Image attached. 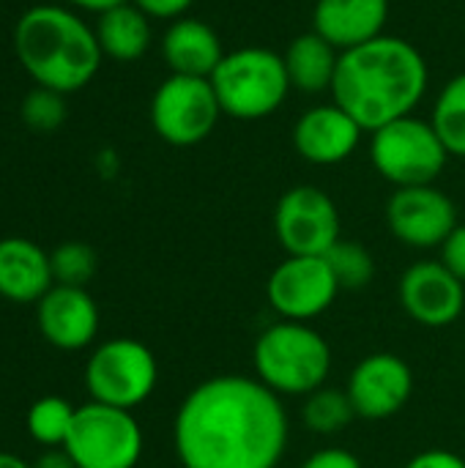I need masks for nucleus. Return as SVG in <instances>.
Here are the masks:
<instances>
[{"label":"nucleus","mask_w":465,"mask_h":468,"mask_svg":"<svg viewBox=\"0 0 465 468\" xmlns=\"http://www.w3.org/2000/svg\"><path fill=\"white\" fill-rule=\"evenodd\" d=\"M49 263L55 285L85 288L99 269V255L85 241H63L49 252Z\"/></svg>","instance_id":"26"},{"label":"nucleus","mask_w":465,"mask_h":468,"mask_svg":"<svg viewBox=\"0 0 465 468\" xmlns=\"http://www.w3.org/2000/svg\"><path fill=\"white\" fill-rule=\"evenodd\" d=\"M99 307L85 288L52 285L36 304L41 337L60 351H82L99 335Z\"/></svg>","instance_id":"15"},{"label":"nucleus","mask_w":465,"mask_h":468,"mask_svg":"<svg viewBox=\"0 0 465 468\" xmlns=\"http://www.w3.org/2000/svg\"><path fill=\"white\" fill-rule=\"evenodd\" d=\"M370 159L373 167L389 184H395V189H403L436 184L449 162V151L444 148L430 121L403 115L373 132Z\"/></svg>","instance_id":"6"},{"label":"nucleus","mask_w":465,"mask_h":468,"mask_svg":"<svg viewBox=\"0 0 465 468\" xmlns=\"http://www.w3.org/2000/svg\"><path fill=\"white\" fill-rule=\"evenodd\" d=\"M162 58L170 74L211 80V74L225 58V47L219 33L208 22L181 16L170 22V27L162 36Z\"/></svg>","instance_id":"19"},{"label":"nucleus","mask_w":465,"mask_h":468,"mask_svg":"<svg viewBox=\"0 0 465 468\" xmlns=\"http://www.w3.org/2000/svg\"><path fill=\"white\" fill-rule=\"evenodd\" d=\"M430 123L449 156H465V71L441 88Z\"/></svg>","instance_id":"23"},{"label":"nucleus","mask_w":465,"mask_h":468,"mask_svg":"<svg viewBox=\"0 0 465 468\" xmlns=\"http://www.w3.org/2000/svg\"><path fill=\"white\" fill-rule=\"evenodd\" d=\"M299 468H365L362 461L348 452V450H340V447H329V450H318L312 452L304 463Z\"/></svg>","instance_id":"30"},{"label":"nucleus","mask_w":465,"mask_h":468,"mask_svg":"<svg viewBox=\"0 0 465 468\" xmlns=\"http://www.w3.org/2000/svg\"><path fill=\"white\" fill-rule=\"evenodd\" d=\"M93 30H96L104 58H112L118 63L140 60L151 49V41H153L151 16L140 11L134 3H123L118 8L99 14Z\"/></svg>","instance_id":"21"},{"label":"nucleus","mask_w":465,"mask_h":468,"mask_svg":"<svg viewBox=\"0 0 465 468\" xmlns=\"http://www.w3.org/2000/svg\"><path fill=\"white\" fill-rule=\"evenodd\" d=\"M74 414H77V406H71L66 398H58V395L38 398L27 409V417H25L27 436L47 450L63 447L74 425Z\"/></svg>","instance_id":"24"},{"label":"nucleus","mask_w":465,"mask_h":468,"mask_svg":"<svg viewBox=\"0 0 465 468\" xmlns=\"http://www.w3.org/2000/svg\"><path fill=\"white\" fill-rule=\"evenodd\" d=\"M173 444L184 468H277L288 414L260 378L214 376L178 406Z\"/></svg>","instance_id":"1"},{"label":"nucleus","mask_w":465,"mask_h":468,"mask_svg":"<svg viewBox=\"0 0 465 468\" xmlns=\"http://www.w3.org/2000/svg\"><path fill=\"white\" fill-rule=\"evenodd\" d=\"M323 261L329 263L340 291H362L373 282L375 277V258L370 255V250L359 241H348L340 239L326 255Z\"/></svg>","instance_id":"25"},{"label":"nucleus","mask_w":465,"mask_h":468,"mask_svg":"<svg viewBox=\"0 0 465 468\" xmlns=\"http://www.w3.org/2000/svg\"><path fill=\"white\" fill-rule=\"evenodd\" d=\"M159 381L153 351L134 337H112L96 346L85 365V387L90 400L134 411L143 406Z\"/></svg>","instance_id":"7"},{"label":"nucleus","mask_w":465,"mask_h":468,"mask_svg":"<svg viewBox=\"0 0 465 468\" xmlns=\"http://www.w3.org/2000/svg\"><path fill=\"white\" fill-rule=\"evenodd\" d=\"M222 118L211 80L170 74L151 99L153 132L175 148H192L211 137Z\"/></svg>","instance_id":"9"},{"label":"nucleus","mask_w":465,"mask_h":468,"mask_svg":"<svg viewBox=\"0 0 465 468\" xmlns=\"http://www.w3.org/2000/svg\"><path fill=\"white\" fill-rule=\"evenodd\" d=\"M389 0H315L312 30L345 52L384 36Z\"/></svg>","instance_id":"17"},{"label":"nucleus","mask_w":465,"mask_h":468,"mask_svg":"<svg viewBox=\"0 0 465 468\" xmlns=\"http://www.w3.org/2000/svg\"><path fill=\"white\" fill-rule=\"evenodd\" d=\"M252 365L271 392L307 398L329 381L332 346L310 324L280 321L255 340Z\"/></svg>","instance_id":"4"},{"label":"nucleus","mask_w":465,"mask_h":468,"mask_svg":"<svg viewBox=\"0 0 465 468\" xmlns=\"http://www.w3.org/2000/svg\"><path fill=\"white\" fill-rule=\"evenodd\" d=\"M211 85L222 115L236 121H260L274 115L293 90L282 55L266 47H238L225 52L222 63L211 74Z\"/></svg>","instance_id":"5"},{"label":"nucleus","mask_w":465,"mask_h":468,"mask_svg":"<svg viewBox=\"0 0 465 468\" xmlns=\"http://www.w3.org/2000/svg\"><path fill=\"white\" fill-rule=\"evenodd\" d=\"M337 203L318 186L301 184L277 200L274 233L285 255H326L340 236Z\"/></svg>","instance_id":"10"},{"label":"nucleus","mask_w":465,"mask_h":468,"mask_svg":"<svg viewBox=\"0 0 465 468\" xmlns=\"http://www.w3.org/2000/svg\"><path fill=\"white\" fill-rule=\"evenodd\" d=\"M430 85L425 55L400 36H378L340 52L332 101L343 107L365 132L414 115Z\"/></svg>","instance_id":"2"},{"label":"nucleus","mask_w":465,"mask_h":468,"mask_svg":"<svg viewBox=\"0 0 465 468\" xmlns=\"http://www.w3.org/2000/svg\"><path fill=\"white\" fill-rule=\"evenodd\" d=\"M63 450L79 468H134L145 439L132 411L90 400L77 406Z\"/></svg>","instance_id":"8"},{"label":"nucleus","mask_w":465,"mask_h":468,"mask_svg":"<svg viewBox=\"0 0 465 468\" xmlns=\"http://www.w3.org/2000/svg\"><path fill=\"white\" fill-rule=\"evenodd\" d=\"M345 392L362 420H389L414 395V373L397 354L378 351L365 356L348 376Z\"/></svg>","instance_id":"13"},{"label":"nucleus","mask_w":465,"mask_h":468,"mask_svg":"<svg viewBox=\"0 0 465 468\" xmlns=\"http://www.w3.org/2000/svg\"><path fill=\"white\" fill-rule=\"evenodd\" d=\"M365 129L334 101L310 107L293 123V148L310 165H340L362 143Z\"/></svg>","instance_id":"16"},{"label":"nucleus","mask_w":465,"mask_h":468,"mask_svg":"<svg viewBox=\"0 0 465 468\" xmlns=\"http://www.w3.org/2000/svg\"><path fill=\"white\" fill-rule=\"evenodd\" d=\"M389 233L414 250H433L447 241V236L460 225L455 200L436 184L403 186L386 203Z\"/></svg>","instance_id":"12"},{"label":"nucleus","mask_w":465,"mask_h":468,"mask_svg":"<svg viewBox=\"0 0 465 468\" xmlns=\"http://www.w3.org/2000/svg\"><path fill=\"white\" fill-rule=\"evenodd\" d=\"M0 468H33L27 461H22L19 455L11 452H0Z\"/></svg>","instance_id":"34"},{"label":"nucleus","mask_w":465,"mask_h":468,"mask_svg":"<svg viewBox=\"0 0 465 468\" xmlns=\"http://www.w3.org/2000/svg\"><path fill=\"white\" fill-rule=\"evenodd\" d=\"M74 8H82V11H90V14H104L110 8H118L123 3H132V0H69Z\"/></svg>","instance_id":"33"},{"label":"nucleus","mask_w":465,"mask_h":468,"mask_svg":"<svg viewBox=\"0 0 465 468\" xmlns=\"http://www.w3.org/2000/svg\"><path fill=\"white\" fill-rule=\"evenodd\" d=\"M33 468H79L74 463V458L63 450V447H55V450H44L33 463Z\"/></svg>","instance_id":"32"},{"label":"nucleus","mask_w":465,"mask_h":468,"mask_svg":"<svg viewBox=\"0 0 465 468\" xmlns=\"http://www.w3.org/2000/svg\"><path fill=\"white\" fill-rule=\"evenodd\" d=\"M406 315L428 329L452 326L465 310V285L441 261L411 263L397 288Z\"/></svg>","instance_id":"14"},{"label":"nucleus","mask_w":465,"mask_h":468,"mask_svg":"<svg viewBox=\"0 0 465 468\" xmlns=\"http://www.w3.org/2000/svg\"><path fill=\"white\" fill-rule=\"evenodd\" d=\"M285 71L291 80V88L299 93H326L334 85V74L340 66V49H334L323 36L315 30L296 36L288 49L282 52Z\"/></svg>","instance_id":"20"},{"label":"nucleus","mask_w":465,"mask_h":468,"mask_svg":"<svg viewBox=\"0 0 465 468\" xmlns=\"http://www.w3.org/2000/svg\"><path fill=\"white\" fill-rule=\"evenodd\" d=\"M406 468H465V461L458 452L449 450H425L419 455H414Z\"/></svg>","instance_id":"31"},{"label":"nucleus","mask_w":465,"mask_h":468,"mask_svg":"<svg viewBox=\"0 0 465 468\" xmlns=\"http://www.w3.org/2000/svg\"><path fill=\"white\" fill-rule=\"evenodd\" d=\"M55 285L49 252L22 236L0 239V296L14 304H38Z\"/></svg>","instance_id":"18"},{"label":"nucleus","mask_w":465,"mask_h":468,"mask_svg":"<svg viewBox=\"0 0 465 468\" xmlns=\"http://www.w3.org/2000/svg\"><path fill=\"white\" fill-rule=\"evenodd\" d=\"M356 420V409L345 389L321 387L310 392L301 403V422L318 436H337Z\"/></svg>","instance_id":"22"},{"label":"nucleus","mask_w":465,"mask_h":468,"mask_svg":"<svg viewBox=\"0 0 465 468\" xmlns=\"http://www.w3.org/2000/svg\"><path fill=\"white\" fill-rule=\"evenodd\" d=\"M140 11H145L151 19H181L197 0H132Z\"/></svg>","instance_id":"29"},{"label":"nucleus","mask_w":465,"mask_h":468,"mask_svg":"<svg viewBox=\"0 0 465 468\" xmlns=\"http://www.w3.org/2000/svg\"><path fill=\"white\" fill-rule=\"evenodd\" d=\"M340 293V285L323 255H285L266 280V299L282 321L310 324L323 315Z\"/></svg>","instance_id":"11"},{"label":"nucleus","mask_w":465,"mask_h":468,"mask_svg":"<svg viewBox=\"0 0 465 468\" xmlns=\"http://www.w3.org/2000/svg\"><path fill=\"white\" fill-rule=\"evenodd\" d=\"M14 52L30 80L58 93L82 90L101 69L96 30L71 8L30 5L14 25Z\"/></svg>","instance_id":"3"},{"label":"nucleus","mask_w":465,"mask_h":468,"mask_svg":"<svg viewBox=\"0 0 465 468\" xmlns=\"http://www.w3.org/2000/svg\"><path fill=\"white\" fill-rule=\"evenodd\" d=\"M439 261L465 285V222H460L447 236V241L441 244V258Z\"/></svg>","instance_id":"28"},{"label":"nucleus","mask_w":465,"mask_h":468,"mask_svg":"<svg viewBox=\"0 0 465 468\" xmlns=\"http://www.w3.org/2000/svg\"><path fill=\"white\" fill-rule=\"evenodd\" d=\"M19 115H22V123H25L27 129H33V132H55V129H60L63 121H66V101H63V93L36 85V88L22 99Z\"/></svg>","instance_id":"27"}]
</instances>
